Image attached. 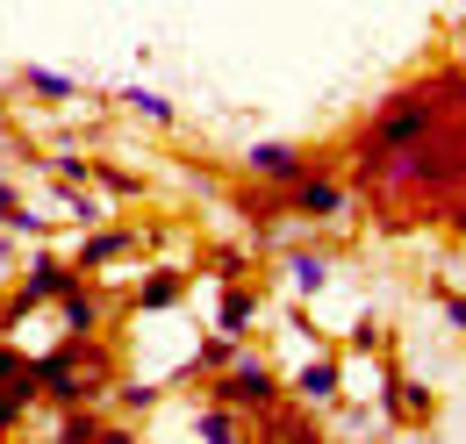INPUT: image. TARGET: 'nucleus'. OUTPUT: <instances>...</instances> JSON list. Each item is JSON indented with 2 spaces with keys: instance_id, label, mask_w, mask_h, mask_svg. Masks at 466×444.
Wrapping results in <instances>:
<instances>
[{
  "instance_id": "1",
  "label": "nucleus",
  "mask_w": 466,
  "mask_h": 444,
  "mask_svg": "<svg viewBox=\"0 0 466 444\" xmlns=\"http://www.w3.org/2000/svg\"><path fill=\"white\" fill-rule=\"evenodd\" d=\"M36 394L51 409H79V401L108 409V351L94 337H65L51 358H36Z\"/></svg>"
},
{
  "instance_id": "2",
  "label": "nucleus",
  "mask_w": 466,
  "mask_h": 444,
  "mask_svg": "<svg viewBox=\"0 0 466 444\" xmlns=\"http://www.w3.org/2000/svg\"><path fill=\"white\" fill-rule=\"evenodd\" d=\"M79 279H86V273H79L72 258H58V251H36V258H29V273H22V287H15V294H7V308H0V330H7V323H22L29 308H44V301L72 294Z\"/></svg>"
},
{
  "instance_id": "3",
  "label": "nucleus",
  "mask_w": 466,
  "mask_h": 444,
  "mask_svg": "<svg viewBox=\"0 0 466 444\" xmlns=\"http://www.w3.org/2000/svg\"><path fill=\"white\" fill-rule=\"evenodd\" d=\"M280 373L266 366V358H237V366H223V373H208V401H230V409H244V416H258V409H273L280 401Z\"/></svg>"
},
{
  "instance_id": "4",
  "label": "nucleus",
  "mask_w": 466,
  "mask_h": 444,
  "mask_svg": "<svg viewBox=\"0 0 466 444\" xmlns=\"http://www.w3.org/2000/svg\"><path fill=\"white\" fill-rule=\"evenodd\" d=\"M351 208V179L330 172V158H316V166L301 172L288 187V216H309V222H338Z\"/></svg>"
},
{
  "instance_id": "5",
  "label": "nucleus",
  "mask_w": 466,
  "mask_h": 444,
  "mask_svg": "<svg viewBox=\"0 0 466 444\" xmlns=\"http://www.w3.org/2000/svg\"><path fill=\"white\" fill-rule=\"evenodd\" d=\"M36 358H22L15 344H0V430H22L29 409H36Z\"/></svg>"
},
{
  "instance_id": "6",
  "label": "nucleus",
  "mask_w": 466,
  "mask_h": 444,
  "mask_svg": "<svg viewBox=\"0 0 466 444\" xmlns=\"http://www.w3.org/2000/svg\"><path fill=\"white\" fill-rule=\"evenodd\" d=\"M431 409H438L431 388H423V380H402V373L388 366V380H380V416H388V423H402V430H423V423H431Z\"/></svg>"
},
{
  "instance_id": "7",
  "label": "nucleus",
  "mask_w": 466,
  "mask_h": 444,
  "mask_svg": "<svg viewBox=\"0 0 466 444\" xmlns=\"http://www.w3.org/2000/svg\"><path fill=\"white\" fill-rule=\"evenodd\" d=\"M309 166H316V158H309L301 144H251V151H244V172L266 179V187H294Z\"/></svg>"
},
{
  "instance_id": "8",
  "label": "nucleus",
  "mask_w": 466,
  "mask_h": 444,
  "mask_svg": "<svg viewBox=\"0 0 466 444\" xmlns=\"http://www.w3.org/2000/svg\"><path fill=\"white\" fill-rule=\"evenodd\" d=\"M129 251H137V229H116V222H108V229H86V237H79V258H72V266H79V273H101V266L129 258Z\"/></svg>"
},
{
  "instance_id": "9",
  "label": "nucleus",
  "mask_w": 466,
  "mask_h": 444,
  "mask_svg": "<svg viewBox=\"0 0 466 444\" xmlns=\"http://www.w3.org/2000/svg\"><path fill=\"white\" fill-rule=\"evenodd\" d=\"M58 316H65V337H94V330H101V316H108V301H101L94 279H79L72 294H58Z\"/></svg>"
},
{
  "instance_id": "10",
  "label": "nucleus",
  "mask_w": 466,
  "mask_h": 444,
  "mask_svg": "<svg viewBox=\"0 0 466 444\" xmlns=\"http://www.w3.org/2000/svg\"><path fill=\"white\" fill-rule=\"evenodd\" d=\"M288 394H301V401H316V409H323V401H338V394H345V366H338V358H309V366L294 373Z\"/></svg>"
},
{
  "instance_id": "11",
  "label": "nucleus",
  "mask_w": 466,
  "mask_h": 444,
  "mask_svg": "<svg viewBox=\"0 0 466 444\" xmlns=\"http://www.w3.org/2000/svg\"><path fill=\"white\" fill-rule=\"evenodd\" d=\"M129 301H137V308H179V301H187V273H179V266H158V273L137 279Z\"/></svg>"
},
{
  "instance_id": "12",
  "label": "nucleus",
  "mask_w": 466,
  "mask_h": 444,
  "mask_svg": "<svg viewBox=\"0 0 466 444\" xmlns=\"http://www.w3.org/2000/svg\"><path fill=\"white\" fill-rule=\"evenodd\" d=\"M251 316H258V294H251L244 279H223V301H216V330L244 337V330H251Z\"/></svg>"
},
{
  "instance_id": "13",
  "label": "nucleus",
  "mask_w": 466,
  "mask_h": 444,
  "mask_svg": "<svg viewBox=\"0 0 466 444\" xmlns=\"http://www.w3.org/2000/svg\"><path fill=\"white\" fill-rule=\"evenodd\" d=\"M330 251H288V279H294V294H323L330 287Z\"/></svg>"
},
{
  "instance_id": "14",
  "label": "nucleus",
  "mask_w": 466,
  "mask_h": 444,
  "mask_svg": "<svg viewBox=\"0 0 466 444\" xmlns=\"http://www.w3.org/2000/svg\"><path fill=\"white\" fill-rule=\"evenodd\" d=\"M194 430H201L208 444H237V438H244V409H230V401H208V409L194 416Z\"/></svg>"
},
{
  "instance_id": "15",
  "label": "nucleus",
  "mask_w": 466,
  "mask_h": 444,
  "mask_svg": "<svg viewBox=\"0 0 466 444\" xmlns=\"http://www.w3.org/2000/svg\"><path fill=\"white\" fill-rule=\"evenodd\" d=\"M237 358H244V337L216 330L208 344H201V351H194V366H187V373H223V366H237Z\"/></svg>"
},
{
  "instance_id": "16",
  "label": "nucleus",
  "mask_w": 466,
  "mask_h": 444,
  "mask_svg": "<svg viewBox=\"0 0 466 444\" xmlns=\"http://www.w3.org/2000/svg\"><path fill=\"white\" fill-rule=\"evenodd\" d=\"M22 86H29L36 101H51V108H58V101H72V94H79V86H72L65 72H51V65H29V72H22Z\"/></svg>"
},
{
  "instance_id": "17",
  "label": "nucleus",
  "mask_w": 466,
  "mask_h": 444,
  "mask_svg": "<svg viewBox=\"0 0 466 444\" xmlns=\"http://www.w3.org/2000/svg\"><path fill=\"white\" fill-rule=\"evenodd\" d=\"M116 101H129V108L144 115V122H166V129H173V122H179V108H173V101H166V94H151V86H122Z\"/></svg>"
},
{
  "instance_id": "18",
  "label": "nucleus",
  "mask_w": 466,
  "mask_h": 444,
  "mask_svg": "<svg viewBox=\"0 0 466 444\" xmlns=\"http://www.w3.org/2000/svg\"><path fill=\"white\" fill-rule=\"evenodd\" d=\"M94 187H101V194H116V201H137V194H144V172H122V166L101 158V166H94Z\"/></svg>"
},
{
  "instance_id": "19",
  "label": "nucleus",
  "mask_w": 466,
  "mask_h": 444,
  "mask_svg": "<svg viewBox=\"0 0 466 444\" xmlns=\"http://www.w3.org/2000/svg\"><path fill=\"white\" fill-rule=\"evenodd\" d=\"M44 172H51L58 187H86V179H94V166H86L79 151H51V158H44Z\"/></svg>"
},
{
  "instance_id": "20",
  "label": "nucleus",
  "mask_w": 466,
  "mask_h": 444,
  "mask_svg": "<svg viewBox=\"0 0 466 444\" xmlns=\"http://www.w3.org/2000/svg\"><path fill=\"white\" fill-rule=\"evenodd\" d=\"M208 273L216 279H244L251 273V251H244V244H216V251H208Z\"/></svg>"
},
{
  "instance_id": "21",
  "label": "nucleus",
  "mask_w": 466,
  "mask_h": 444,
  "mask_svg": "<svg viewBox=\"0 0 466 444\" xmlns=\"http://www.w3.org/2000/svg\"><path fill=\"white\" fill-rule=\"evenodd\" d=\"M108 401H116L122 416H144V409L158 401V388H151V380H122V388H108Z\"/></svg>"
},
{
  "instance_id": "22",
  "label": "nucleus",
  "mask_w": 466,
  "mask_h": 444,
  "mask_svg": "<svg viewBox=\"0 0 466 444\" xmlns=\"http://www.w3.org/2000/svg\"><path fill=\"white\" fill-rule=\"evenodd\" d=\"M7 229H15V237H36V244H44V237H51V216H36V208H15V222H7Z\"/></svg>"
},
{
  "instance_id": "23",
  "label": "nucleus",
  "mask_w": 466,
  "mask_h": 444,
  "mask_svg": "<svg viewBox=\"0 0 466 444\" xmlns=\"http://www.w3.org/2000/svg\"><path fill=\"white\" fill-rule=\"evenodd\" d=\"M438 308H445V323L466 337V294H452V287H438Z\"/></svg>"
},
{
  "instance_id": "24",
  "label": "nucleus",
  "mask_w": 466,
  "mask_h": 444,
  "mask_svg": "<svg viewBox=\"0 0 466 444\" xmlns=\"http://www.w3.org/2000/svg\"><path fill=\"white\" fill-rule=\"evenodd\" d=\"M438 216L452 222V237H460V244H466V194H452V201H445V208H438Z\"/></svg>"
},
{
  "instance_id": "25",
  "label": "nucleus",
  "mask_w": 466,
  "mask_h": 444,
  "mask_svg": "<svg viewBox=\"0 0 466 444\" xmlns=\"http://www.w3.org/2000/svg\"><path fill=\"white\" fill-rule=\"evenodd\" d=\"M15 208H22V194H15V179H0V229L15 222Z\"/></svg>"
},
{
  "instance_id": "26",
  "label": "nucleus",
  "mask_w": 466,
  "mask_h": 444,
  "mask_svg": "<svg viewBox=\"0 0 466 444\" xmlns=\"http://www.w3.org/2000/svg\"><path fill=\"white\" fill-rule=\"evenodd\" d=\"M351 344H359V351H380V323H373V316H366V323H359V330H351Z\"/></svg>"
},
{
  "instance_id": "27",
  "label": "nucleus",
  "mask_w": 466,
  "mask_h": 444,
  "mask_svg": "<svg viewBox=\"0 0 466 444\" xmlns=\"http://www.w3.org/2000/svg\"><path fill=\"white\" fill-rule=\"evenodd\" d=\"M0 129H7V101H0Z\"/></svg>"
}]
</instances>
